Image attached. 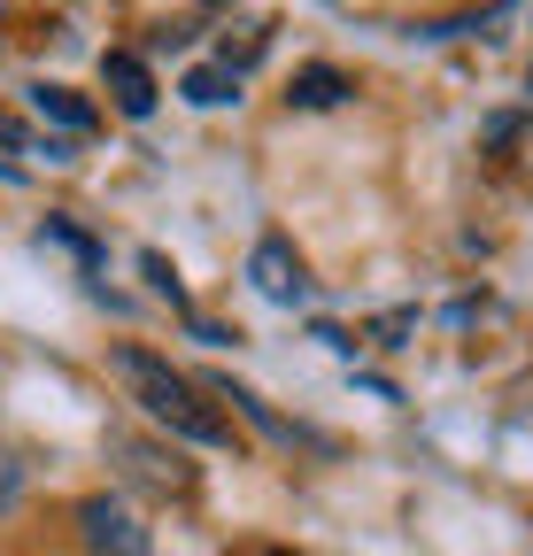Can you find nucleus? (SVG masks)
<instances>
[{
  "label": "nucleus",
  "instance_id": "1a4fd4ad",
  "mask_svg": "<svg viewBox=\"0 0 533 556\" xmlns=\"http://www.w3.org/2000/svg\"><path fill=\"white\" fill-rule=\"evenodd\" d=\"M16 486H24V464H16L9 448H0V510H9V503H16Z\"/></svg>",
  "mask_w": 533,
  "mask_h": 556
},
{
  "label": "nucleus",
  "instance_id": "20e7f679",
  "mask_svg": "<svg viewBox=\"0 0 533 556\" xmlns=\"http://www.w3.org/2000/svg\"><path fill=\"white\" fill-rule=\"evenodd\" d=\"M101 86H109V101L124 109V116H155V78H148V62L140 54H101Z\"/></svg>",
  "mask_w": 533,
  "mask_h": 556
},
{
  "label": "nucleus",
  "instance_id": "f257e3e1",
  "mask_svg": "<svg viewBox=\"0 0 533 556\" xmlns=\"http://www.w3.org/2000/svg\"><path fill=\"white\" fill-rule=\"evenodd\" d=\"M109 364H116V379L131 387V402H140L163 433H178V441H193V448H225V441H232V426L202 402V387L178 379L163 356H148V348H116Z\"/></svg>",
  "mask_w": 533,
  "mask_h": 556
},
{
  "label": "nucleus",
  "instance_id": "0eeeda50",
  "mask_svg": "<svg viewBox=\"0 0 533 556\" xmlns=\"http://www.w3.org/2000/svg\"><path fill=\"white\" fill-rule=\"evenodd\" d=\"M178 93H186L193 109H225V101L240 93V70H225V62H202V70H186V78H178Z\"/></svg>",
  "mask_w": 533,
  "mask_h": 556
},
{
  "label": "nucleus",
  "instance_id": "f03ea898",
  "mask_svg": "<svg viewBox=\"0 0 533 556\" xmlns=\"http://www.w3.org/2000/svg\"><path fill=\"white\" fill-rule=\"evenodd\" d=\"M78 541H86V556H155L148 526L131 518L124 495H86L78 503Z\"/></svg>",
  "mask_w": 533,
  "mask_h": 556
},
{
  "label": "nucleus",
  "instance_id": "39448f33",
  "mask_svg": "<svg viewBox=\"0 0 533 556\" xmlns=\"http://www.w3.org/2000/svg\"><path fill=\"white\" fill-rule=\"evenodd\" d=\"M116 456H124V471L140 479V486H155V495H186V486H193V471L178 464V448L163 456V448H148V441H116Z\"/></svg>",
  "mask_w": 533,
  "mask_h": 556
},
{
  "label": "nucleus",
  "instance_id": "423d86ee",
  "mask_svg": "<svg viewBox=\"0 0 533 556\" xmlns=\"http://www.w3.org/2000/svg\"><path fill=\"white\" fill-rule=\"evenodd\" d=\"M31 116L62 131H93V101H78L71 86H31Z\"/></svg>",
  "mask_w": 533,
  "mask_h": 556
},
{
  "label": "nucleus",
  "instance_id": "6e6552de",
  "mask_svg": "<svg viewBox=\"0 0 533 556\" xmlns=\"http://www.w3.org/2000/svg\"><path fill=\"white\" fill-rule=\"evenodd\" d=\"M294 101H302V109H332V101H348V78H341V70H302V78H294Z\"/></svg>",
  "mask_w": 533,
  "mask_h": 556
},
{
  "label": "nucleus",
  "instance_id": "7ed1b4c3",
  "mask_svg": "<svg viewBox=\"0 0 533 556\" xmlns=\"http://www.w3.org/2000/svg\"><path fill=\"white\" fill-rule=\"evenodd\" d=\"M248 287H255L263 302L294 309V302H302V263H294V248H287V240H263V248L248 255Z\"/></svg>",
  "mask_w": 533,
  "mask_h": 556
}]
</instances>
